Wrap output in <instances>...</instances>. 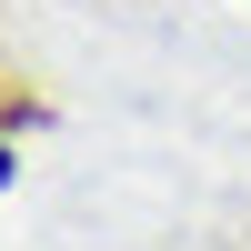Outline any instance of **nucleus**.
Here are the masks:
<instances>
[{
    "label": "nucleus",
    "instance_id": "nucleus-1",
    "mask_svg": "<svg viewBox=\"0 0 251 251\" xmlns=\"http://www.w3.org/2000/svg\"><path fill=\"white\" fill-rule=\"evenodd\" d=\"M0 191H10V141H0Z\"/></svg>",
    "mask_w": 251,
    "mask_h": 251
}]
</instances>
